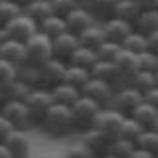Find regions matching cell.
Wrapping results in <instances>:
<instances>
[{
  "label": "cell",
  "mask_w": 158,
  "mask_h": 158,
  "mask_svg": "<svg viewBox=\"0 0 158 158\" xmlns=\"http://www.w3.org/2000/svg\"><path fill=\"white\" fill-rule=\"evenodd\" d=\"M36 69H38V87L52 89L53 85L63 81L65 63L56 59V57H49L46 61H42L40 65H36Z\"/></svg>",
  "instance_id": "cell-8"
},
{
  "label": "cell",
  "mask_w": 158,
  "mask_h": 158,
  "mask_svg": "<svg viewBox=\"0 0 158 158\" xmlns=\"http://www.w3.org/2000/svg\"><path fill=\"white\" fill-rule=\"evenodd\" d=\"M0 59L12 63L14 67L22 65L26 61V48H24V42H18V40H4L0 44Z\"/></svg>",
  "instance_id": "cell-16"
},
{
  "label": "cell",
  "mask_w": 158,
  "mask_h": 158,
  "mask_svg": "<svg viewBox=\"0 0 158 158\" xmlns=\"http://www.w3.org/2000/svg\"><path fill=\"white\" fill-rule=\"evenodd\" d=\"M140 6L136 4V0H118L117 2V8H115V16L125 20V22H128L132 26V24L136 22L138 14H140Z\"/></svg>",
  "instance_id": "cell-26"
},
{
  "label": "cell",
  "mask_w": 158,
  "mask_h": 158,
  "mask_svg": "<svg viewBox=\"0 0 158 158\" xmlns=\"http://www.w3.org/2000/svg\"><path fill=\"white\" fill-rule=\"evenodd\" d=\"M67 156L69 158H89L91 154H89V150L85 148L83 142H75V144H71L67 148Z\"/></svg>",
  "instance_id": "cell-41"
},
{
  "label": "cell",
  "mask_w": 158,
  "mask_h": 158,
  "mask_svg": "<svg viewBox=\"0 0 158 158\" xmlns=\"http://www.w3.org/2000/svg\"><path fill=\"white\" fill-rule=\"evenodd\" d=\"M14 79H16V67H14L12 63L0 59V91L4 93V89H6Z\"/></svg>",
  "instance_id": "cell-39"
},
{
  "label": "cell",
  "mask_w": 158,
  "mask_h": 158,
  "mask_svg": "<svg viewBox=\"0 0 158 158\" xmlns=\"http://www.w3.org/2000/svg\"><path fill=\"white\" fill-rule=\"evenodd\" d=\"M22 12V4L12 2V0H2L0 2V26H6L16 14Z\"/></svg>",
  "instance_id": "cell-37"
},
{
  "label": "cell",
  "mask_w": 158,
  "mask_h": 158,
  "mask_svg": "<svg viewBox=\"0 0 158 158\" xmlns=\"http://www.w3.org/2000/svg\"><path fill=\"white\" fill-rule=\"evenodd\" d=\"M52 103L53 101H52V95H49V89H44V87H32L30 89L28 95L24 97V105H26V111H28V117H30V125L38 127Z\"/></svg>",
  "instance_id": "cell-3"
},
{
  "label": "cell",
  "mask_w": 158,
  "mask_h": 158,
  "mask_svg": "<svg viewBox=\"0 0 158 158\" xmlns=\"http://www.w3.org/2000/svg\"><path fill=\"white\" fill-rule=\"evenodd\" d=\"M121 48L127 49V52H132V53H140L146 49V36H142V34H138L132 30L128 36L121 42Z\"/></svg>",
  "instance_id": "cell-33"
},
{
  "label": "cell",
  "mask_w": 158,
  "mask_h": 158,
  "mask_svg": "<svg viewBox=\"0 0 158 158\" xmlns=\"http://www.w3.org/2000/svg\"><path fill=\"white\" fill-rule=\"evenodd\" d=\"M49 95H52V101L53 103L71 107L73 103L77 101V97L81 95V93H79L77 87L69 85V83H65V81H61V83H57V85H53L52 89H49Z\"/></svg>",
  "instance_id": "cell-19"
},
{
  "label": "cell",
  "mask_w": 158,
  "mask_h": 158,
  "mask_svg": "<svg viewBox=\"0 0 158 158\" xmlns=\"http://www.w3.org/2000/svg\"><path fill=\"white\" fill-rule=\"evenodd\" d=\"M103 40H105V32H103V26L99 22L89 24L85 30H81V32L77 34L79 46H85V48H91V49H95Z\"/></svg>",
  "instance_id": "cell-20"
},
{
  "label": "cell",
  "mask_w": 158,
  "mask_h": 158,
  "mask_svg": "<svg viewBox=\"0 0 158 158\" xmlns=\"http://www.w3.org/2000/svg\"><path fill=\"white\" fill-rule=\"evenodd\" d=\"M79 46L77 36L71 32H61L59 36H56L52 40V57L59 59V61L67 63L69 56L73 53V49Z\"/></svg>",
  "instance_id": "cell-12"
},
{
  "label": "cell",
  "mask_w": 158,
  "mask_h": 158,
  "mask_svg": "<svg viewBox=\"0 0 158 158\" xmlns=\"http://www.w3.org/2000/svg\"><path fill=\"white\" fill-rule=\"evenodd\" d=\"M91 77L101 79V81H107L115 87V67H113V61H107V59H95V63L89 69Z\"/></svg>",
  "instance_id": "cell-27"
},
{
  "label": "cell",
  "mask_w": 158,
  "mask_h": 158,
  "mask_svg": "<svg viewBox=\"0 0 158 158\" xmlns=\"http://www.w3.org/2000/svg\"><path fill=\"white\" fill-rule=\"evenodd\" d=\"M89 77H91L89 69L65 63V71H63V81H65V83H69V85H73V87H77V89H81L83 83H85Z\"/></svg>",
  "instance_id": "cell-29"
},
{
  "label": "cell",
  "mask_w": 158,
  "mask_h": 158,
  "mask_svg": "<svg viewBox=\"0 0 158 158\" xmlns=\"http://www.w3.org/2000/svg\"><path fill=\"white\" fill-rule=\"evenodd\" d=\"M38 32H42L44 36H48L49 40H53L56 36H59L61 32H67V30H65V22H63V18L56 16V14H49L48 18H44L42 22L38 24Z\"/></svg>",
  "instance_id": "cell-23"
},
{
  "label": "cell",
  "mask_w": 158,
  "mask_h": 158,
  "mask_svg": "<svg viewBox=\"0 0 158 158\" xmlns=\"http://www.w3.org/2000/svg\"><path fill=\"white\" fill-rule=\"evenodd\" d=\"M0 115H2L6 121L12 125V128H18V131H26L30 128V117L26 111V105L24 101H16V99H4V103L0 105Z\"/></svg>",
  "instance_id": "cell-9"
},
{
  "label": "cell",
  "mask_w": 158,
  "mask_h": 158,
  "mask_svg": "<svg viewBox=\"0 0 158 158\" xmlns=\"http://www.w3.org/2000/svg\"><path fill=\"white\" fill-rule=\"evenodd\" d=\"M0 158H10V152L4 144H0Z\"/></svg>",
  "instance_id": "cell-46"
},
{
  "label": "cell",
  "mask_w": 158,
  "mask_h": 158,
  "mask_svg": "<svg viewBox=\"0 0 158 158\" xmlns=\"http://www.w3.org/2000/svg\"><path fill=\"white\" fill-rule=\"evenodd\" d=\"M127 115L115 111L113 107H101V111L97 113V118L93 123V127L97 128L99 132L107 136V140H115L121 135V125L125 121Z\"/></svg>",
  "instance_id": "cell-4"
},
{
  "label": "cell",
  "mask_w": 158,
  "mask_h": 158,
  "mask_svg": "<svg viewBox=\"0 0 158 158\" xmlns=\"http://www.w3.org/2000/svg\"><path fill=\"white\" fill-rule=\"evenodd\" d=\"M12 2H18V4H22V0H12Z\"/></svg>",
  "instance_id": "cell-51"
},
{
  "label": "cell",
  "mask_w": 158,
  "mask_h": 158,
  "mask_svg": "<svg viewBox=\"0 0 158 158\" xmlns=\"http://www.w3.org/2000/svg\"><path fill=\"white\" fill-rule=\"evenodd\" d=\"M22 12L26 14L28 18H32L36 24H40L44 18H48L52 14V8H49V0H34V2H28L22 6Z\"/></svg>",
  "instance_id": "cell-25"
},
{
  "label": "cell",
  "mask_w": 158,
  "mask_h": 158,
  "mask_svg": "<svg viewBox=\"0 0 158 158\" xmlns=\"http://www.w3.org/2000/svg\"><path fill=\"white\" fill-rule=\"evenodd\" d=\"M136 4L140 6L142 10H152V8H158V0H136Z\"/></svg>",
  "instance_id": "cell-45"
},
{
  "label": "cell",
  "mask_w": 158,
  "mask_h": 158,
  "mask_svg": "<svg viewBox=\"0 0 158 158\" xmlns=\"http://www.w3.org/2000/svg\"><path fill=\"white\" fill-rule=\"evenodd\" d=\"M136 67L142 69V71H152V73H158V53L154 52H144L136 53Z\"/></svg>",
  "instance_id": "cell-35"
},
{
  "label": "cell",
  "mask_w": 158,
  "mask_h": 158,
  "mask_svg": "<svg viewBox=\"0 0 158 158\" xmlns=\"http://www.w3.org/2000/svg\"><path fill=\"white\" fill-rule=\"evenodd\" d=\"M128 85H132L136 91L144 93V91H148V89H152V87H158V73L136 69V73L132 75V79H131Z\"/></svg>",
  "instance_id": "cell-28"
},
{
  "label": "cell",
  "mask_w": 158,
  "mask_h": 158,
  "mask_svg": "<svg viewBox=\"0 0 158 158\" xmlns=\"http://www.w3.org/2000/svg\"><path fill=\"white\" fill-rule=\"evenodd\" d=\"M69 111H71L73 131L83 132V131H87V128H91V127H93V123H95L97 113L101 111V107H99L95 101H91V99L79 95V97H77V101L73 103L71 107H69Z\"/></svg>",
  "instance_id": "cell-2"
},
{
  "label": "cell",
  "mask_w": 158,
  "mask_h": 158,
  "mask_svg": "<svg viewBox=\"0 0 158 158\" xmlns=\"http://www.w3.org/2000/svg\"><path fill=\"white\" fill-rule=\"evenodd\" d=\"M4 30H6L8 38L18 40V42H26L30 36H34L38 32V24L32 18H28L24 12H20L4 26Z\"/></svg>",
  "instance_id": "cell-11"
},
{
  "label": "cell",
  "mask_w": 158,
  "mask_h": 158,
  "mask_svg": "<svg viewBox=\"0 0 158 158\" xmlns=\"http://www.w3.org/2000/svg\"><path fill=\"white\" fill-rule=\"evenodd\" d=\"M0 2H2V0H0Z\"/></svg>",
  "instance_id": "cell-52"
},
{
  "label": "cell",
  "mask_w": 158,
  "mask_h": 158,
  "mask_svg": "<svg viewBox=\"0 0 158 158\" xmlns=\"http://www.w3.org/2000/svg\"><path fill=\"white\" fill-rule=\"evenodd\" d=\"M142 101H146V103H150V105L158 107V87H152V89H148V91L142 93Z\"/></svg>",
  "instance_id": "cell-43"
},
{
  "label": "cell",
  "mask_w": 158,
  "mask_h": 158,
  "mask_svg": "<svg viewBox=\"0 0 158 158\" xmlns=\"http://www.w3.org/2000/svg\"><path fill=\"white\" fill-rule=\"evenodd\" d=\"M75 2H77V6H85V8H89L91 0H75Z\"/></svg>",
  "instance_id": "cell-48"
},
{
  "label": "cell",
  "mask_w": 158,
  "mask_h": 158,
  "mask_svg": "<svg viewBox=\"0 0 158 158\" xmlns=\"http://www.w3.org/2000/svg\"><path fill=\"white\" fill-rule=\"evenodd\" d=\"M135 144L132 142L125 140V138H115V140H109V146H107V156H113V158H131V152Z\"/></svg>",
  "instance_id": "cell-31"
},
{
  "label": "cell",
  "mask_w": 158,
  "mask_h": 158,
  "mask_svg": "<svg viewBox=\"0 0 158 158\" xmlns=\"http://www.w3.org/2000/svg\"><path fill=\"white\" fill-rule=\"evenodd\" d=\"M118 0H91L89 4V12L95 22H105V20L115 16V8H117Z\"/></svg>",
  "instance_id": "cell-22"
},
{
  "label": "cell",
  "mask_w": 158,
  "mask_h": 158,
  "mask_svg": "<svg viewBox=\"0 0 158 158\" xmlns=\"http://www.w3.org/2000/svg\"><path fill=\"white\" fill-rule=\"evenodd\" d=\"M16 79L22 83H26L28 87H38V69L36 65L24 61L22 65L16 67Z\"/></svg>",
  "instance_id": "cell-32"
},
{
  "label": "cell",
  "mask_w": 158,
  "mask_h": 158,
  "mask_svg": "<svg viewBox=\"0 0 158 158\" xmlns=\"http://www.w3.org/2000/svg\"><path fill=\"white\" fill-rule=\"evenodd\" d=\"M142 131H144V128L138 125V123H136V121H135V118H132L131 115H127V117H125V121H123V125H121V135H118V136L135 144L136 136L140 135Z\"/></svg>",
  "instance_id": "cell-34"
},
{
  "label": "cell",
  "mask_w": 158,
  "mask_h": 158,
  "mask_svg": "<svg viewBox=\"0 0 158 158\" xmlns=\"http://www.w3.org/2000/svg\"><path fill=\"white\" fill-rule=\"evenodd\" d=\"M38 127L48 136H53V138H61V136L71 135L73 123H71V111H69V107L59 105V103H52Z\"/></svg>",
  "instance_id": "cell-1"
},
{
  "label": "cell",
  "mask_w": 158,
  "mask_h": 158,
  "mask_svg": "<svg viewBox=\"0 0 158 158\" xmlns=\"http://www.w3.org/2000/svg\"><path fill=\"white\" fill-rule=\"evenodd\" d=\"M4 146L8 148L10 158H24L28 156L30 152V136L26 135V131H18V128H12L8 132L6 140H4Z\"/></svg>",
  "instance_id": "cell-15"
},
{
  "label": "cell",
  "mask_w": 158,
  "mask_h": 158,
  "mask_svg": "<svg viewBox=\"0 0 158 158\" xmlns=\"http://www.w3.org/2000/svg\"><path fill=\"white\" fill-rule=\"evenodd\" d=\"M28 2H34V0H22V6H24V4H28Z\"/></svg>",
  "instance_id": "cell-50"
},
{
  "label": "cell",
  "mask_w": 158,
  "mask_h": 158,
  "mask_svg": "<svg viewBox=\"0 0 158 158\" xmlns=\"http://www.w3.org/2000/svg\"><path fill=\"white\" fill-rule=\"evenodd\" d=\"M135 146L142 148V150H146V152H150L152 158H154L156 152H158V131H142L140 135L136 136Z\"/></svg>",
  "instance_id": "cell-30"
},
{
  "label": "cell",
  "mask_w": 158,
  "mask_h": 158,
  "mask_svg": "<svg viewBox=\"0 0 158 158\" xmlns=\"http://www.w3.org/2000/svg\"><path fill=\"white\" fill-rule=\"evenodd\" d=\"M4 40H8V34H6V30H4V26H0V44H2Z\"/></svg>",
  "instance_id": "cell-47"
},
{
  "label": "cell",
  "mask_w": 158,
  "mask_h": 158,
  "mask_svg": "<svg viewBox=\"0 0 158 158\" xmlns=\"http://www.w3.org/2000/svg\"><path fill=\"white\" fill-rule=\"evenodd\" d=\"M132 30L138 32V34H142V36H146V34H150V32H156L158 30V8L140 10L136 22L132 24Z\"/></svg>",
  "instance_id": "cell-21"
},
{
  "label": "cell",
  "mask_w": 158,
  "mask_h": 158,
  "mask_svg": "<svg viewBox=\"0 0 158 158\" xmlns=\"http://www.w3.org/2000/svg\"><path fill=\"white\" fill-rule=\"evenodd\" d=\"M95 49L91 48H85V46H77L73 49V53L69 56L67 63L69 65H77V67H85V69H91V65L95 63Z\"/></svg>",
  "instance_id": "cell-24"
},
{
  "label": "cell",
  "mask_w": 158,
  "mask_h": 158,
  "mask_svg": "<svg viewBox=\"0 0 158 158\" xmlns=\"http://www.w3.org/2000/svg\"><path fill=\"white\" fill-rule=\"evenodd\" d=\"M26 48V61L32 65H40L42 61L52 57V40L44 36L42 32H36L24 42Z\"/></svg>",
  "instance_id": "cell-5"
},
{
  "label": "cell",
  "mask_w": 158,
  "mask_h": 158,
  "mask_svg": "<svg viewBox=\"0 0 158 158\" xmlns=\"http://www.w3.org/2000/svg\"><path fill=\"white\" fill-rule=\"evenodd\" d=\"M142 101V93L136 91L132 85H121L117 91H113L111 101L107 107H113L115 111L123 113V115H131L132 109Z\"/></svg>",
  "instance_id": "cell-7"
},
{
  "label": "cell",
  "mask_w": 158,
  "mask_h": 158,
  "mask_svg": "<svg viewBox=\"0 0 158 158\" xmlns=\"http://www.w3.org/2000/svg\"><path fill=\"white\" fill-rule=\"evenodd\" d=\"M63 22H65V30H67V32H71V34H75V36H77L81 30H85L89 24H93L95 20H93L89 8H85V6H75L69 14L63 16Z\"/></svg>",
  "instance_id": "cell-14"
},
{
  "label": "cell",
  "mask_w": 158,
  "mask_h": 158,
  "mask_svg": "<svg viewBox=\"0 0 158 158\" xmlns=\"http://www.w3.org/2000/svg\"><path fill=\"white\" fill-rule=\"evenodd\" d=\"M101 26H103V32H105V40H111V42H117V44H121L123 40L132 32L131 24L125 22V20H121V18H117V16L101 22Z\"/></svg>",
  "instance_id": "cell-18"
},
{
  "label": "cell",
  "mask_w": 158,
  "mask_h": 158,
  "mask_svg": "<svg viewBox=\"0 0 158 158\" xmlns=\"http://www.w3.org/2000/svg\"><path fill=\"white\" fill-rule=\"evenodd\" d=\"M32 87H28L26 83L18 81V79H14L10 85L4 89V99H16V101H24V97L28 95V91Z\"/></svg>",
  "instance_id": "cell-38"
},
{
  "label": "cell",
  "mask_w": 158,
  "mask_h": 158,
  "mask_svg": "<svg viewBox=\"0 0 158 158\" xmlns=\"http://www.w3.org/2000/svg\"><path fill=\"white\" fill-rule=\"evenodd\" d=\"M10 131H12V125L0 115V144H4V140H6V136H8Z\"/></svg>",
  "instance_id": "cell-44"
},
{
  "label": "cell",
  "mask_w": 158,
  "mask_h": 158,
  "mask_svg": "<svg viewBox=\"0 0 158 158\" xmlns=\"http://www.w3.org/2000/svg\"><path fill=\"white\" fill-rule=\"evenodd\" d=\"M113 67H115V87L128 85L132 75L136 73V53L127 52V49H118V53L113 59Z\"/></svg>",
  "instance_id": "cell-6"
},
{
  "label": "cell",
  "mask_w": 158,
  "mask_h": 158,
  "mask_svg": "<svg viewBox=\"0 0 158 158\" xmlns=\"http://www.w3.org/2000/svg\"><path fill=\"white\" fill-rule=\"evenodd\" d=\"M2 103H4V93L0 91V105H2Z\"/></svg>",
  "instance_id": "cell-49"
},
{
  "label": "cell",
  "mask_w": 158,
  "mask_h": 158,
  "mask_svg": "<svg viewBox=\"0 0 158 158\" xmlns=\"http://www.w3.org/2000/svg\"><path fill=\"white\" fill-rule=\"evenodd\" d=\"M146 49H148V52L158 53V30H156V32L146 34Z\"/></svg>",
  "instance_id": "cell-42"
},
{
  "label": "cell",
  "mask_w": 158,
  "mask_h": 158,
  "mask_svg": "<svg viewBox=\"0 0 158 158\" xmlns=\"http://www.w3.org/2000/svg\"><path fill=\"white\" fill-rule=\"evenodd\" d=\"M131 117L135 118L144 131H158V107L150 105V103L140 101L132 109Z\"/></svg>",
  "instance_id": "cell-13"
},
{
  "label": "cell",
  "mask_w": 158,
  "mask_h": 158,
  "mask_svg": "<svg viewBox=\"0 0 158 158\" xmlns=\"http://www.w3.org/2000/svg\"><path fill=\"white\" fill-rule=\"evenodd\" d=\"M77 6L75 0H49V8H52V14L63 18L65 14H69L73 8Z\"/></svg>",
  "instance_id": "cell-40"
},
{
  "label": "cell",
  "mask_w": 158,
  "mask_h": 158,
  "mask_svg": "<svg viewBox=\"0 0 158 158\" xmlns=\"http://www.w3.org/2000/svg\"><path fill=\"white\" fill-rule=\"evenodd\" d=\"M113 91H115V87H113L111 83L101 81V79H95V77H89L87 81L83 83V87L79 89V93H81L83 97L95 101L99 107H107L109 105Z\"/></svg>",
  "instance_id": "cell-10"
},
{
  "label": "cell",
  "mask_w": 158,
  "mask_h": 158,
  "mask_svg": "<svg viewBox=\"0 0 158 158\" xmlns=\"http://www.w3.org/2000/svg\"><path fill=\"white\" fill-rule=\"evenodd\" d=\"M83 135V144L89 150L91 156H107V146H109V140L103 132H99L95 127L87 128V131L81 132Z\"/></svg>",
  "instance_id": "cell-17"
},
{
  "label": "cell",
  "mask_w": 158,
  "mask_h": 158,
  "mask_svg": "<svg viewBox=\"0 0 158 158\" xmlns=\"http://www.w3.org/2000/svg\"><path fill=\"white\" fill-rule=\"evenodd\" d=\"M118 49H121V44L111 42V40H103V42L95 48V56H97V59H107V61H113L115 56L118 53Z\"/></svg>",
  "instance_id": "cell-36"
}]
</instances>
